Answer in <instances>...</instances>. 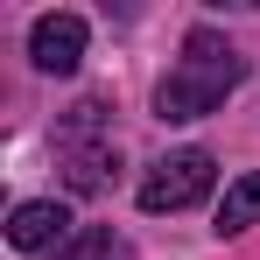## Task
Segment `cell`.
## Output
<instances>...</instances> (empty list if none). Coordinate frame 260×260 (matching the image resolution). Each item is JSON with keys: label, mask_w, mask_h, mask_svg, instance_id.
<instances>
[{"label": "cell", "mask_w": 260, "mask_h": 260, "mask_svg": "<svg viewBox=\"0 0 260 260\" xmlns=\"http://www.w3.org/2000/svg\"><path fill=\"white\" fill-rule=\"evenodd\" d=\"M239 78H246V56L225 43L218 28H190L176 71L162 78V91H155V113H162V120H204V113H218V106L239 91Z\"/></svg>", "instance_id": "obj_1"}, {"label": "cell", "mask_w": 260, "mask_h": 260, "mask_svg": "<svg viewBox=\"0 0 260 260\" xmlns=\"http://www.w3.org/2000/svg\"><path fill=\"white\" fill-rule=\"evenodd\" d=\"M56 260H134V253H127V239L113 225H85V232H71L56 246Z\"/></svg>", "instance_id": "obj_6"}, {"label": "cell", "mask_w": 260, "mask_h": 260, "mask_svg": "<svg viewBox=\"0 0 260 260\" xmlns=\"http://www.w3.org/2000/svg\"><path fill=\"white\" fill-rule=\"evenodd\" d=\"M63 225H71V211H63L56 197H28V204H14V218H7V246L43 253V246L63 239Z\"/></svg>", "instance_id": "obj_4"}, {"label": "cell", "mask_w": 260, "mask_h": 260, "mask_svg": "<svg viewBox=\"0 0 260 260\" xmlns=\"http://www.w3.org/2000/svg\"><path fill=\"white\" fill-rule=\"evenodd\" d=\"M28 56H36L43 78H71V71L85 63V21H78V14H43V21L28 28Z\"/></svg>", "instance_id": "obj_3"}, {"label": "cell", "mask_w": 260, "mask_h": 260, "mask_svg": "<svg viewBox=\"0 0 260 260\" xmlns=\"http://www.w3.org/2000/svg\"><path fill=\"white\" fill-rule=\"evenodd\" d=\"M246 225H260V169L232 176L218 197V232H246Z\"/></svg>", "instance_id": "obj_5"}, {"label": "cell", "mask_w": 260, "mask_h": 260, "mask_svg": "<svg viewBox=\"0 0 260 260\" xmlns=\"http://www.w3.org/2000/svg\"><path fill=\"white\" fill-rule=\"evenodd\" d=\"M218 183V162L204 155V148H176V155H162L155 169H148V183H141V211H190V204H204Z\"/></svg>", "instance_id": "obj_2"}]
</instances>
